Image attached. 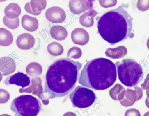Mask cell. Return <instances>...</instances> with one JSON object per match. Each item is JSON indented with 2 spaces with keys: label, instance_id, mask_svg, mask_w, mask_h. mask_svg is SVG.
<instances>
[{
  "label": "cell",
  "instance_id": "23",
  "mask_svg": "<svg viewBox=\"0 0 149 116\" xmlns=\"http://www.w3.org/2000/svg\"><path fill=\"white\" fill-rule=\"evenodd\" d=\"M82 55L81 49L78 47L74 46L70 48L67 53V57L77 59L80 58Z\"/></svg>",
  "mask_w": 149,
  "mask_h": 116
},
{
  "label": "cell",
  "instance_id": "28",
  "mask_svg": "<svg viewBox=\"0 0 149 116\" xmlns=\"http://www.w3.org/2000/svg\"><path fill=\"white\" fill-rule=\"evenodd\" d=\"M147 46L148 48L149 49V38L148 39L147 41Z\"/></svg>",
  "mask_w": 149,
  "mask_h": 116
},
{
  "label": "cell",
  "instance_id": "11",
  "mask_svg": "<svg viewBox=\"0 0 149 116\" xmlns=\"http://www.w3.org/2000/svg\"><path fill=\"white\" fill-rule=\"evenodd\" d=\"M47 5L46 0H33L27 3L25 5L26 11L31 14L38 15L44 10Z\"/></svg>",
  "mask_w": 149,
  "mask_h": 116
},
{
  "label": "cell",
  "instance_id": "7",
  "mask_svg": "<svg viewBox=\"0 0 149 116\" xmlns=\"http://www.w3.org/2000/svg\"><path fill=\"white\" fill-rule=\"evenodd\" d=\"M4 82L5 84L7 85L15 84L23 88L30 84V78L27 74L18 72L7 77Z\"/></svg>",
  "mask_w": 149,
  "mask_h": 116
},
{
  "label": "cell",
  "instance_id": "24",
  "mask_svg": "<svg viewBox=\"0 0 149 116\" xmlns=\"http://www.w3.org/2000/svg\"><path fill=\"white\" fill-rule=\"evenodd\" d=\"M136 6L139 10L146 11L149 9V0H138Z\"/></svg>",
  "mask_w": 149,
  "mask_h": 116
},
{
  "label": "cell",
  "instance_id": "15",
  "mask_svg": "<svg viewBox=\"0 0 149 116\" xmlns=\"http://www.w3.org/2000/svg\"><path fill=\"white\" fill-rule=\"evenodd\" d=\"M126 48L123 46H120L114 48H108L105 52L107 57L115 59L121 58L125 56L127 54Z\"/></svg>",
  "mask_w": 149,
  "mask_h": 116
},
{
  "label": "cell",
  "instance_id": "26",
  "mask_svg": "<svg viewBox=\"0 0 149 116\" xmlns=\"http://www.w3.org/2000/svg\"><path fill=\"white\" fill-rule=\"evenodd\" d=\"M125 116H141L139 111L137 109L131 108L127 110L125 113Z\"/></svg>",
  "mask_w": 149,
  "mask_h": 116
},
{
  "label": "cell",
  "instance_id": "12",
  "mask_svg": "<svg viewBox=\"0 0 149 116\" xmlns=\"http://www.w3.org/2000/svg\"><path fill=\"white\" fill-rule=\"evenodd\" d=\"M35 39L31 34L24 33L19 35L16 40V45L20 49H30L34 46Z\"/></svg>",
  "mask_w": 149,
  "mask_h": 116
},
{
  "label": "cell",
  "instance_id": "1",
  "mask_svg": "<svg viewBox=\"0 0 149 116\" xmlns=\"http://www.w3.org/2000/svg\"><path fill=\"white\" fill-rule=\"evenodd\" d=\"M81 63L68 58L54 61L48 67L45 75L44 93L48 99L64 97L75 87Z\"/></svg>",
  "mask_w": 149,
  "mask_h": 116
},
{
  "label": "cell",
  "instance_id": "8",
  "mask_svg": "<svg viewBox=\"0 0 149 116\" xmlns=\"http://www.w3.org/2000/svg\"><path fill=\"white\" fill-rule=\"evenodd\" d=\"M45 16L49 21L56 23L63 22L66 17L64 10L58 6H53L48 9Z\"/></svg>",
  "mask_w": 149,
  "mask_h": 116
},
{
  "label": "cell",
  "instance_id": "29",
  "mask_svg": "<svg viewBox=\"0 0 149 116\" xmlns=\"http://www.w3.org/2000/svg\"><path fill=\"white\" fill-rule=\"evenodd\" d=\"M143 116H149V111L143 115Z\"/></svg>",
  "mask_w": 149,
  "mask_h": 116
},
{
  "label": "cell",
  "instance_id": "14",
  "mask_svg": "<svg viewBox=\"0 0 149 116\" xmlns=\"http://www.w3.org/2000/svg\"><path fill=\"white\" fill-rule=\"evenodd\" d=\"M98 13V12L93 8L90 9L80 17L79 21L80 24L85 27H91L94 24V17Z\"/></svg>",
  "mask_w": 149,
  "mask_h": 116
},
{
  "label": "cell",
  "instance_id": "16",
  "mask_svg": "<svg viewBox=\"0 0 149 116\" xmlns=\"http://www.w3.org/2000/svg\"><path fill=\"white\" fill-rule=\"evenodd\" d=\"M50 33L53 38L59 41L65 39L68 34L65 28L60 25H54L50 29Z\"/></svg>",
  "mask_w": 149,
  "mask_h": 116
},
{
  "label": "cell",
  "instance_id": "13",
  "mask_svg": "<svg viewBox=\"0 0 149 116\" xmlns=\"http://www.w3.org/2000/svg\"><path fill=\"white\" fill-rule=\"evenodd\" d=\"M22 25L25 30L29 32L35 31L38 27L37 19L27 14L24 15L21 19Z\"/></svg>",
  "mask_w": 149,
  "mask_h": 116
},
{
  "label": "cell",
  "instance_id": "30",
  "mask_svg": "<svg viewBox=\"0 0 149 116\" xmlns=\"http://www.w3.org/2000/svg\"><path fill=\"white\" fill-rule=\"evenodd\" d=\"M3 116H10L9 115H3Z\"/></svg>",
  "mask_w": 149,
  "mask_h": 116
},
{
  "label": "cell",
  "instance_id": "5",
  "mask_svg": "<svg viewBox=\"0 0 149 116\" xmlns=\"http://www.w3.org/2000/svg\"><path fill=\"white\" fill-rule=\"evenodd\" d=\"M10 108L15 116H37L41 110L42 104L33 96L23 95L13 100Z\"/></svg>",
  "mask_w": 149,
  "mask_h": 116
},
{
  "label": "cell",
  "instance_id": "19",
  "mask_svg": "<svg viewBox=\"0 0 149 116\" xmlns=\"http://www.w3.org/2000/svg\"><path fill=\"white\" fill-rule=\"evenodd\" d=\"M13 36L11 32L6 29L0 28V45L3 46H7L13 42Z\"/></svg>",
  "mask_w": 149,
  "mask_h": 116
},
{
  "label": "cell",
  "instance_id": "9",
  "mask_svg": "<svg viewBox=\"0 0 149 116\" xmlns=\"http://www.w3.org/2000/svg\"><path fill=\"white\" fill-rule=\"evenodd\" d=\"M93 0H70L69 6L70 11L75 14H78L87 10L92 8L93 6Z\"/></svg>",
  "mask_w": 149,
  "mask_h": 116
},
{
  "label": "cell",
  "instance_id": "4",
  "mask_svg": "<svg viewBox=\"0 0 149 116\" xmlns=\"http://www.w3.org/2000/svg\"><path fill=\"white\" fill-rule=\"evenodd\" d=\"M118 77L125 86L132 87L136 85L143 79V72L141 66L131 59H124L115 64Z\"/></svg>",
  "mask_w": 149,
  "mask_h": 116
},
{
  "label": "cell",
  "instance_id": "3",
  "mask_svg": "<svg viewBox=\"0 0 149 116\" xmlns=\"http://www.w3.org/2000/svg\"><path fill=\"white\" fill-rule=\"evenodd\" d=\"M116 78L115 64L108 59L100 57L86 63L81 72L78 82L95 90H103L111 86Z\"/></svg>",
  "mask_w": 149,
  "mask_h": 116
},
{
  "label": "cell",
  "instance_id": "27",
  "mask_svg": "<svg viewBox=\"0 0 149 116\" xmlns=\"http://www.w3.org/2000/svg\"><path fill=\"white\" fill-rule=\"evenodd\" d=\"M63 116H77L74 113L71 112H68L65 113Z\"/></svg>",
  "mask_w": 149,
  "mask_h": 116
},
{
  "label": "cell",
  "instance_id": "20",
  "mask_svg": "<svg viewBox=\"0 0 149 116\" xmlns=\"http://www.w3.org/2000/svg\"><path fill=\"white\" fill-rule=\"evenodd\" d=\"M48 52L54 56H57L62 54L64 52L63 46L59 43L53 42L49 43L47 47Z\"/></svg>",
  "mask_w": 149,
  "mask_h": 116
},
{
  "label": "cell",
  "instance_id": "17",
  "mask_svg": "<svg viewBox=\"0 0 149 116\" xmlns=\"http://www.w3.org/2000/svg\"><path fill=\"white\" fill-rule=\"evenodd\" d=\"M21 12L20 6L15 3L8 4L6 6L4 10L5 15L10 19H14L18 17L20 14Z\"/></svg>",
  "mask_w": 149,
  "mask_h": 116
},
{
  "label": "cell",
  "instance_id": "10",
  "mask_svg": "<svg viewBox=\"0 0 149 116\" xmlns=\"http://www.w3.org/2000/svg\"><path fill=\"white\" fill-rule=\"evenodd\" d=\"M71 38L74 44L83 46L88 43L89 36L88 33L85 29L77 28L74 29L72 32Z\"/></svg>",
  "mask_w": 149,
  "mask_h": 116
},
{
  "label": "cell",
  "instance_id": "18",
  "mask_svg": "<svg viewBox=\"0 0 149 116\" xmlns=\"http://www.w3.org/2000/svg\"><path fill=\"white\" fill-rule=\"evenodd\" d=\"M125 92V88L121 85L116 84L110 90L109 94L113 100L120 101L124 98Z\"/></svg>",
  "mask_w": 149,
  "mask_h": 116
},
{
  "label": "cell",
  "instance_id": "6",
  "mask_svg": "<svg viewBox=\"0 0 149 116\" xmlns=\"http://www.w3.org/2000/svg\"><path fill=\"white\" fill-rule=\"evenodd\" d=\"M69 97L73 106L79 108L88 107L96 99L93 90L80 86H77L69 94Z\"/></svg>",
  "mask_w": 149,
  "mask_h": 116
},
{
  "label": "cell",
  "instance_id": "2",
  "mask_svg": "<svg viewBox=\"0 0 149 116\" xmlns=\"http://www.w3.org/2000/svg\"><path fill=\"white\" fill-rule=\"evenodd\" d=\"M127 5L122 4L96 18L98 33L111 45L134 36L133 18L125 9Z\"/></svg>",
  "mask_w": 149,
  "mask_h": 116
},
{
  "label": "cell",
  "instance_id": "22",
  "mask_svg": "<svg viewBox=\"0 0 149 116\" xmlns=\"http://www.w3.org/2000/svg\"><path fill=\"white\" fill-rule=\"evenodd\" d=\"M3 22L6 26L12 29L17 28L19 25L18 17L14 19H10L5 16L3 18Z\"/></svg>",
  "mask_w": 149,
  "mask_h": 116
},
{
  "label": "cell",
  "instance_id": "21",
  "mask_svg": "<svg viewBox=\"0 0 149 116\" xmlns=\"http://www.w3.org/2000/svg\"><path fill=\"white\" fill-rule=\"evenodd\" d=\"M0 65L2 69H13L15 68V64L13 59L8 57L0 58Z\"/></svg>",
  "mask_w": 149,
  "mask_h": 116
},
{
  "label": "cell",
  "instance_id": "25",
  "mask_svg": "<svg viewBox=\"0 0 149 116\" xmlns=\"http://www.w3.org/2000/svg\"><path fill=\"white\" fill-rule=\"evenodd\" d=\"M99 1L100 5L105 8L114 6L117 3L116 0H99Z\"/></svg>",
  "mask_w": 149,
  "mask_h": 116
}]
</instances>
